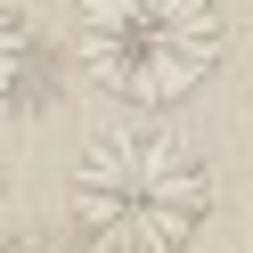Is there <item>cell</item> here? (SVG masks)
Instances as JSON below:
<instances>
[{"mask_svg":"<svg viewBox=\"0 0 253 253\" xmlns=\"http://www.w3.org/2000/svg\"><path fill=\"white\" fill-rule=\"evenodd\" d=\"M74 229L90 253H188L212 220V164L164 123H115L74 155Z\"/></svg>","mask_w":253,"mask_h":253,"instance_id":"obj_1","label":"cell"},{"mask_svg":"<svg viewBox=\"0 0 253 253\" xmlns=\"http://www.w3.org/2000/svg\"><path fill=\"white\" fill-rule=\"evenodd\" d=\"M82 74L139 115L188 106L229 57L220 0H82Z\"/></svg>","mask_w":253,"mask_h":253,"instance_id":"obj_2","label":"cell"},{"mask_svg":"<svg viewBox=\"0 0 253 253\" xmlns=\"http://www.w3.org/2000/svg\"><path fill=\"white\" fill-rule=\"evenodd\" d=\"M0 253H33V237H25V229H0Z\"/></svg>","mask_w":253,"mask_h":253,"instance_id":"obj_4","label":"cell"},{"mask_svg":"<svg viewBox=\"0 0 253 253\" xmlns=\"http://www.w3.org/2000/svg\"><path fill=\"white\" fill-rule=\"evenodd\" d=\"M49 90H57V41L25 17L17 0H0V123L49 106Z\"/></svg>","mask_w":253,"mask_h":253,"instance_id":"obj_3","label":"cell"}]
</instances>
